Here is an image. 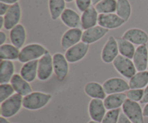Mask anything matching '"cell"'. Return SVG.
<instances>
[{"label": "cell", "instance_id": "6da1fadb", "mask_svg": "<svg viewBox=\"0 0 148 123\" xmlns=\"http://www.w3.org/2000/svg\"><path fill=\"white\" fill-rule=\"evenodd\" d=\"M52 99L50 94L40 92H33L23 96V107L27 110H38L43 109Z\"/></svg>", "mask_w": 148, "mask_h": 123}, {"label": "cell", "instance_id": "7a4b0ae2", "mask_svg": "<svg viewBox=\"0 0 148 123\" xmlns=\"http://www.w3.org/2000/svg\"><path fill=\"white\" fill-rule=\"evenodd\" d=\"M47 51L48 50L43 45L39 43H30L21 48L18 60L20 63H25L33 60H39Z\"/></svg>", "mask_w": 148, "mask_h": 123}, {"label": "cell", "instance_id": "3957f363", "mask_svg": "<svg viewBox=\"0 0 148 123\" xmlns=\"http://www.w3.org/2000/svg\"><path fill=\"white\" fill-rule=\"evenodd\" d=\"M23 96L15 93L1 103L0 115L6 118H10L17 115L23 107Z\"/></svg>", "mask_w": 148, "mask_h": 123}, {"label": "cell", "instance_id": "277c9868", "mask_svg": "<svg viewBox=\"0 0 148 123\" xmlns=\"http://www.w3.org/2000/svg\"><path fill=\"white\" fill-rule=\"evenodd\" d=\"M113 66L119 74L126 79H130L137 72L132 59L119 55L113 62Z\"/></svg>", "mask_w": 148, "mask_h": 123}, {"label": "cell", "instance_id": "5b68a950", "mask_svg": "<svg viewBox=\"0 0 148 123\" xmlns=\"http://www.w3.org/2000/svg\"><path fill=\"white\" fill-rule=\"evenodd\" d=\"M122 112L132 123H144L143 109L139 102L127 99L122 106Z\"/></svg>", "mask_w": 148, "mask_h": 123}, {"label": "cell", "instance_id": "8992f818", "mask_svg": "<svg viewBox=\"0 0 148 123\" xmlns=\"http://www.w3.org/2000/svg\"><path fill=\"white\" fill-rule=\"evenodd\" d=\"M53 73V56L48 50L46 54L38 60V79L41 82H46L50 79Z\"/></svg>", "mask_w": 148, "mask_h": 123}, {"label": "cell", "instance_id": "52a82bcc", "mask_svg": "<svg viewBox=\"0 0 148 123\" xmlns=\"http://www.w3.org/2000/svg\"><path fill=\"white\" fill-rule=\"evenodd\" d=\"M53 73L59 81L62 82L67 76L69 71V62L64 55L56 53L53 55Z\"/></svg>", "mask_w": 148, "mask_h": 123}, {"label": "cell", "instance_id": "ba28073f", "mask_svg": "<svg viewBox=\"0 0 148 123\" xmlns=\"http://www.w3.org/2000/svg\"><path fill=\"white\" fill-rule=\"evenodd\" d=\"M103 86L107 95L124 93L130 89L129 83L124 79L119 77H113L107 79L103 82Z\"/></svg>", "mask_w": 148, "mask_h": 123}, {"label": "cell", "instance_id": "9c48e42d", "mask_svg": "<svg viewBox=\"0 0 148 123\" xmlns=\"http://www.w3.org/2000/svg\"><path fill=\"white\" fill-rule=\"evenodd\" d=\"M119 54L116 38L110 36L101 51V59L105 63H111Z\"/></svg>", "mask_w": 148, "mask_h": 123}, {"label": "cell", "instance_id": "30bf717a", "mask_svg": "<svg viewBox=\"0 0 148 123\" xmlns=\"http://www.w3.org/2000/svg\"><path fill=\"white\" fill-rule=\"evenodd\" d=\"M88 50H89V45L81 41L66 50L64 56L69 63H77L87 56Z\"/></svg>", "mask_w": 148, "mask_h": 123}, {"label": "cell", "instance_id": "8fae6325", "mask_svg": "<svg viewBox=\"0 0 148 123\" xmlns=\"http://www.w3.org/2000/svg\"><path fill=\"white\" fill-rule=\"evenodd\" d=\"M22 17V10L20 4L18 3L10 5L8 11L4 16V27L7 30H11L13 27L20 24Z\"/></svg>", "mask_w": 148, "mask_h": 123}, {"label": "cell", "instance_id": "7c38bea8", "mask_svg": "<svg viewBox=\"0 0 148 123\" xmlns=\"http://www.w3.org/2000/svg\"><path fill=\"white\" fill-rule=\"evenodd\" d=\"M82 29L69 28L62 35L61 39V46L64 50H68L69 48L75 46L82 41Z\"/></svg>", "mask_w": 148, "mask_h": 123}, {"label": "cell", "instance_id": "4fadbf2b", "mask_svg": "<svg viewBox=\"0 0 148 123\" xmlns=\"http://www.w3.org/2000/svg\"><path fill=\"white\" fill-rule=\"evenodd\" d=\"M123 19L115 13L111 14H99L98 16V25L108 30H114L121 27L125 23Z\"/></svg>", "mask_w": 148, "mask_h": 123}, {"label": "cell", "instance_id": "5bb4252c", "mask_svg": "<svg viewBox=\"0 0 148 123\" xmlns=\"http://www.w3.org/2000/svg\"><path fill=\"white\" fill-rule=\"evenodd\" d=\"M106 108L102 99H92L88 105V113L92 120L101 122L106 114Z\"/></svg>", "mask_w": 148, "mask_h": 123}, {"label": "cell", "instance_id": "9a60e30c", "mask_svg": "<svg viewBox=\"0 0 148 123\" xmlns=\"http://www.w3.org/2000/svg\"><path fill=\"white\" fill-rule=\"evenodd\" d=\"M108 32L109 30L108 29L104 28L100 25H96L86 30H84L82 33V41L88 45L92 44L101 40Z\"/></svg>", "mask_w": 148, "mask_h": 123}, {"label": "cell", "instance_id": "2e32d148", "mask_svg": "<svg viewBox=\"0 0 148 123\" xmlns=\"http://www.w3.org/2000/svg\"><path fill=\"white\" fill-rule=\"evenodd\" d=\"M122 38L138 46L147 45L148 43V34L145 30L140 28L129 29L123 34Z\"/></svg>", "mask_w": 148, "mask_h": 123}, {"label": "cell", "instance_id": "e0dca14e", "mask_svg": "<svg viewBox=\"0 0 148 123\" xmlns=\"http://www.w3.org/2000/svg\"><path fill=\"white\" fill-rule=\"evenodd\" d=\"M132 60L137 71L147 70L148 48L147 45L140 46L136 48Z\"/></svg>", "mask_w": 148, "mask_h": 123}, {"label": "cell", "instance_id": "ac0fdd59", "mask_svg": "<svg viewBox=\"0 0 148 123\" xmlns=\"http://www.w3.org/2000/svg\"><path fill=\"white\" fill-rule=\"evenodd\" d=\"M99 14L97 12L95 6L90 7L83 12L81 15V28L84 30L93 27L97 25Z\"/></svg>", "mask_w": 148, "mask_h": 123}, {"label": "cell", "instance_id": "d6986e66", "mask_svg": "<svg viewBox=\"0 0 148 123\" xmlns=\"http://www.w3.org/2000/svg\"><path fill=\"white\" fill-rule=\"evenodd\" d=\"M26 37V30L22 24H18L10 31V40L12 44L19 49L23 48Z\"/></svg>", "mask_w": 148, "mask_h": 123}, {"label": "cell", "instance_id": "ffe728a7", "mask_svg": "<svg viewBox=\"0 0 148 123\" xmlns=\"http://www.w3.org/2000/svg\"><path fill=\"white\" fill-rule=\"evenodd\" d=\"M10 84L12 86L15 93L19 94L23 96H27L33 92L30 83L25 80L18 73H14L12 79L10 81Z\"/></svg>", "mask_w": 148, "mask_h": 123}, {"label": "cell", "instance_id": "44dd1931", "mask_svg": "<svg viewBox=\"0 0 148 123\" xmlns=\"http://www.w3.org/2000/svg\"><path fill=\"white\" fill-rule=\"evenodd\" d=\"M64 25L69 28H78L81 27V17L77 12L71 8H66L60 17Z\"/></svg>", "mask_w": 148, "mask_h": 123}, {"label": "cell", "instance_id": "7402d4cb", "mask_svg": "<svg viewBox=\"0 0 148 123\" xmlns=\"http://www.w3.org/2000/svg\"><path fill=\"white\" fill-rule=\"evenodd\" d=\"M38 60L24 63L20 69V76L29 83L33 82L38 78Z\"/></svg>", "mask_w": 148, "mask_h": 123}, {"label": "cell", "instance_id": "603a6c76", "mask_svg": "<svg viewBox=\"0 0 148 123\" xmlns=\"http://www.w3.org/2000/svg\"><path fill=\"white\" fill-rule=\"evenodd\" d=\"M127 96L126 93L112 94L106 96L103 100L104 105L107 110L120 109L127 100Z\"/></svg>", "mask_w": 148, "mask_h": 123}, {"label": "cell", "instance_id": "cb8c5ba5", "mask_svg": "<svg viewBox=\"0 0 148 123\" xmlns=\"http://www.w3.org/2000/svg\"><path fill=\"white\" fill-rule=\"evenodd\" d=\"M85 94L92 99H98L104 100L106 97V94L103 85L98 82H92L87 84L84 87Z\"/></svg>", "mask_w": 148, "mask_h": 123}, {"label": "cell", "instance_id": "d4e9b609", "mask_svg": "<svg viewBox=\"0 0 148 123\" xmlns=\"http://www.w3.org/2000/svg\"><path fill=\"white\" fill-rule=\"evenodd\" d=\"M14 65L11 60H1L0 64V84H9L14 75Z\"/></svg>", "mask_w": 148, "mask_h": 123}, {"label": "cell", "instance_id": "484cf974", "mask_svg": "<svg viewBox=\"0 0 148 123\" xmlns=\"http://www.w3.org/2000/svg\"><path fill=\"white\" fill-rule=\"evenodd\" d=\"M20 50L12 44H5L0 46V59L6 60H18Z\"/></svg>", "mask_w": 148, "mask_h": 123}, {"label": "cell", "instance_id": "4316f807", "mask_svg": "<svg viewBox=\"0 0 148 123\" xmlns=\"http://www.w3.org/2000/svg\"><path fill=\"white\" fill-rule=\"evenodd\" d=\"M130 89H144L148 85V70L137 71L129 82Z\"/></svg>", "mask_w": 148, "mask_h": 123}, {"label": "cell", "instance_id": "83f0119b", "mask_svg": "<svg viewBox=\"0 0 148 123\" xmlns=\"http://www.w3.org/2000/svg\"><path fill=\"white\" fill-rule=\"evenodd\" d=\"M116 40L118 43L119 51L120 55L128 58L132 59L136 50L134 45L122 37L116 38Z\"/></svg>", "mask_w": 148, "mask_h": 123}, {"label": "cell", "instance_id": "f1b7e54d", "mask_svg": "<svg viewBox=\"0 0 148 123\" xmlns=\"http://www.w3.org/2000/svg\"><path fill=\"white\" fill-rule=\"evenodd\" d=\"M49 9L52 20H58L66 9V1L65 0H49Z\"/></svg>", "mask_w": 148, "mask_h": 123}, {"label": "cell", "instance_id": "f546056e", "mask_svg": "<svg viewBox=\"0 0 148 123\" xmlns=\"http://www.w3.org/2000/svg\"><path fill=\"white\" fill-rule=\"evenodd\" d=\"M116 13L125 22L129 21L132 15V5L129 0H117Z\"/></svg>", "mask_w": 148, "mask_h": 123}, {"label": "cell", "instance_id": "4dcf8cb0", "mask_svg": "<svg viewBox=\"0 0 148 123\" xmlns=\"http://www.w3.org/2000/svg\"><path fill=\"white\" fill-rule=\"evenodd\" d=\"M117 0H101L95 4V7L98 14H111L116 11Z\"/></svg>", "mask_w": 148, "mask_h": 123}, {"label": "cell", "instance_id": "1f68e13d", "mask_svg": "<svg viewBox=\"0 0 148 123\" xmlns=\"http://www.w3.org/2000/svg\"><path fill=\"white\" fill-rule=\"evenodd\" d=\"M14 90L10 84H0V102H3L14 94Z\"/></svg>", "mask_w": 148, "mask_h": 123}, {"label": "cell", "instance_id": "d6a6232c", "mask_svg": "<svg viewBox=\"0 0 148 123\" xmlns=\"http://www.w3.org/2000/svg\"><path fill=\"white\" fill-rule=\"evenodd\" d=\"M121 115V109L108 110L101 123H118Z\"/></svg>", "mask_w": 148, "mask_h": 123}, {"label": "cell", "instance_id": "836d02e7", "mask_svg": "<svg viewBox=\"0 0 148 123\" xmlns=\"http://www.w3.org/2000/svg\"><path fill=\"white\" fill-rule=\"evenodd\" d=\"M127 99L137 102H140L144 96V89H130L126 93Z\"/></svg>", "mask_w": 148, "mask_h": 123}, {"label": "cell", "instance_id": "e575fe53", "mask_svg": "<svg viewBox=\"0 0 148 123\" xmlns=\"http://www.w3.org/2000/svg\"><path fill=\"white\" fill-rule=\"evenodd\" d=\"M75 4L81 12H83L92 5V0H75Z\"/></svg>", "mask_w": 148, "mask_h": 123}, {"label": "cell", "instance_id": "d590c367", "mask_svg": "<svg viewBox=\"0 0 148 123\" xmlns=\"http://www.w3.org/2000/svg\"><path fill=\"white\" fill-rule=\"evenodd\" d=\"M10 7V5H9V4L3 2H0V16L4 17L6 14V13L7 12V11H8Z\"/></svg>", "mask_w": 148, "mask_h": 123}, {"label": "cell", "instance_id": "8d00e7d4", "mask_svg": "<svg viewBox=\"0 0 148 123\" xmlns=\"http://www.w3.org/2000/svg\"><path fill=\"white\" fill-rule=\"evenodd\" d=\"M141 104H147L148 103V85L144 89V96H143V99L140 102Z\"/></svg>", "mask_w": 148, "mask_h": 123}, {"label": "cell", "instance_id": "74e56055", "mask_svg": "<svg viewBox=\"0 0 148 123\" xmlns=\"http://www.w3.org/2000/svg\"><path fill=\"white\" fill-rule=\"evenodd\" d=\"M118 123H132L124 113H121Z\"/></svg>", "mask_w": 148, "mask_h": 123}, {"label": "cell", "instance_id": "f35d334b", "mask_svg": "<svg viewBox=\"0 0 148 123\" xmlns=\"http://www.w3.org/2000/svg\"><path fill=\"white\" fill-rule=\"evenodd\" d=\"M7 40V35L4 32L0 31V46L5 44Z\"/></svg>", "mask_w": 148, "mask_h": 123}, {"label": "cell", "instance_id": "ab89813d", "mask_svg": "<svg viewBox=\"0 0 148 123\" xmlns=\"http://www.w3.org/2000/svg\"><path fill=\"white\" fill-rule=\"evenodd\" d=\"M19 0H0V2L5 3V4H9V5H12V4L18 3Z\"/></svg>", "mask_w": 148, "mask_h": 123}, {"label": "cell", "instance_id": "60d3db41", "mask_svg": "<svg viewBox=\"0 0 148 123\" xmlns=\"http://www.w3.org/2000/svg\"><path fill=\"white\" fill-rule=\"evenodd\" d=\"M143 115L145 118H148V103L146 104L143 108Z\"/></svg>", "mask_w": 148, "mask_h": 123}, {"label": "cell", "instance_id": "b9f144b4", "mask_svg": "<svg viewBox=\"0 0 148 123\" xmlns=\"http://www.w3.org/2000/svg\"><path fill=\"white\" fill-rule=\"evenodd\" d=\"M4 27V19L3 16H0V29H2Z\"/></svg>", "mask_w": 148, "mask_h": 123}, {"label": "cell", "instance_id": "7bdbcfd3", "mask_svg": "<svg viewBox=\"0 0 148 123\" xmlns=\"http://www.w3.org/2000/svg\"><path fill=\"white\" fill-rule=\"evenodd\" d=\"M0 123H10V121L7 120V118H4V117H0Z\"/></svg>", "mask_w": 148, "mask_h": 123}, {"label": "cell", "instance_id": "ee69618b", "mask_svg": "<svg viewBox=\"0 0 148 123\" xmlns=\"http://www.w3.org/2000/svg\"><path fill=\"white\" fill-rule=\"evenodd\" d=\"M101 1V0H92V5L95 6V4H97L98 2H99V1Z\"/></svg>", "mask_w": 148, "mask_h": 123}, {"label": "cell", "instance_id": "f6af8a7d", "mask_svg": "<svg viewBox=\"0 0 148 123\" xmlns=\"http://www.w3.org/2000/svg\"><path fill=\"white\" fill-rule=\"evenodd\" d=\"M88 123H101V122H96V121H94V120H90V121H89Z\"/></svg>", "mask_w": 148, "mask_h": 123}, {"label": "cell", "instance_id": "bcb514c9", "mask_svg": "<svg viewBox=\"0 0 148 123\" xmlns=\"http://www.w3.org/2000/svg\"><path fill=\"white\" fill-rule=\"evenodd\" d=\"M75 1V0H65V1H66V2H67V3H71V2H72V1Z\"/></svg>", "mask_w": 148, "mask_h": 123}, {"label": "cell", "instance_id": "7dc6e473", "mask_svg": "<svg viewBox=\"0 0 148 123\" xmlns=\"http://www.w3.org/2000/svg\"><path fill=\"white\" fill-rule=\"evenodd\" d=\"M147 70H148V67H147Z\"/></svg>", "mask_w": 148, "mask_h": 123}]
</instances>
